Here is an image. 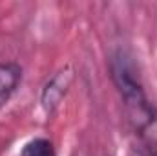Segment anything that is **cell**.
<instances>
[{"label": "cell", "mask_w": 157, "mask_h": 156, "mask_svg": "<svg viewBox=\"0 0 157 156\" xmlns=\"http://www.w3.org/2000/svg\"><path fill=\"white\" fill-rule=\"evenodd\" d=\"M22 156H57V154H55V147L49 140L35 138L29 143H26Z\"/></svg>", "instance_id": "3"}, {"label": "cell", "mask_w": 157, "mask_h": 156, "mask_svg": "<svg viewBox=\"0 0 157 156\" xmlns=\"http://www.w3.org/2000/svg\"><path fill=\"white\" fill-rule=\"evenodd\" d=\"M71 79H73V74L70 68L66 70H60L57 72L53 77L48 81V84L44 86L42 90V107L48 114H53L55 109L59 107V103L62 101V97L66 96L70 84H71Z\"/></svg>", "instance_id": "1"}, {"label": "cell", "mask_w": 157, "mask_h": 156, "mask_svg": "<svg viewBox=\"0 0 157 156\" xmlns=\"http://www.w3.org/2000/svg\"><path fill=\"white\" fill-rule=\"evenodd\" d=\"M20 79H22V68L18 64H15V63L0 64V109L17 92Z\"/></svg>", "instance_id": "2"}]
</instances>
